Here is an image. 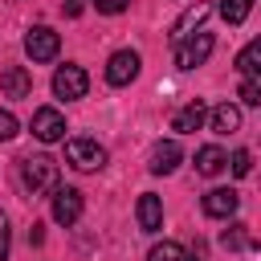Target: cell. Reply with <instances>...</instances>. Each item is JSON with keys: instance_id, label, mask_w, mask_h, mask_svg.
Wrapping results in <instances>:
<instances>
[{"instance_id": "6da1fadb", "label": "cell", "mask_w": 261, "mask_h": 261, "mask_svg": "<svg viewBox=\"0 0 261 261\" xmlns=\"http://www.w3.org/2000/svg\"><path fill=\"white\" fill-rule=\"evenodd\" d=\"M57 159H49V155H29V159H20V184H24V192L29 196H41V192H53L57 188Z\"/></svg>"}, {"instance_id": "7a4b0ae2", "label": "cell", "mask_w": 261, "mask_h": 261, "mask_svg": "<svg viewBox=\"0 0 261 261\" xmlns=\"http://www.w3.org/2000/svg\"><path fill=\"white\" fill-rule=\"evenodd\" d=\"M212 49H216V37L200 29V33H192L188 41L175 45V65H179V69H196V65H204V61L212 57Z\"/></svg>"}, {"instance_id": "3957f363", "label": "cell", "mask_w": 261, "mask_h": 261, "mask_svg": "<svg viewBox=\"0 0 261 261\" xmlns=\"http://www.w3.org/2000/svg\"><path fill=\"white\" fill-rule=\"evenodd\" d=\"M65 159L77 171H98V167H106V147L98 139H69L65 143Z\"/></svg>"}, {"instance_id": "277c9868", "label": "cell", "mask_w": 261, "mask_h": 261, "mask_svg": "<svg viewBox=\"0 0 261 261\" xmlns=\"http://www.w3.org/2000/svg\"><path fill=\"white\" fill-rule=\"evenodd\" d=\"M57 49H61V37H57L49 24H33V29L24 33V53H29L33 61H53Z\"/></svg>"}, {"instance_id": "5b68a950", "label": "cell", "mask_w": 261, "mask_h": 261, "mask_svg": "<svg viewBox=\"0 0 261 261\" xmlns=\"http://www.w3.org/2000/svg\"><path fill=\"white\" fill-rule=\"evenodd\" d=\"M139 65H143V57H139L135 49H118V53H110V61H106V82H110V86H130V82L139 77Z\"/></svg>"}, {"instance_id": "8992f818", "label": "cell", "mask_w": 261, "mask_h": 261, "mask_svg": "<svg viewBox=\"0 0 261 261\" xmlns=\"http://www.w3.org/2000/svg\"><path fill=\"white\" fill-rule=\"evenodd\" d=\"M86 90H90V77H86L82 65H61V69L53 73V94H57V98L73 102V98H86Z\"/></svg>"}, {"instance_id": "52a82bcc", "label": "cell", "mask_w": 261, "mask_h": 261, "mask_svg": "<svg viewBox=\"0 0 261 261\" xmlns=\"http://www.w3.org/2000/svg\"><path fill=\"white\" fill-rule=\"evenodd\" d=\"M33 135H37L41 143H57V139H65V114H61L57 106H41V110L33 114Z\"/></svg>"}, {"instance_id": "ba28073f", "label": "cell", "mask_w": 261, "mask_h": 261, "mask_svg": "<svg viewBox=\"0 0 261 261\" xmlns=\"http://www.w3.org/2000/svg\"><path fill=\"white\" fill-rule=\"evenodd\" d=\"M82 208L86 204H82V192L77 188H61V184L53 188V220L57 224H73L82 216Z\"/></svg>"}, {"instance_id": "9c48e42d", "label": "cell", "mask_w": 261, "mask_h": 261, "mask_svg": "<svg viewBox=\"0 0 261 261\" xmlns=\"http://www.w3.org/2000/svg\"><path fill=\"white\" fill-rule=\"evenodd\" d=\"M208 12H212V4H204V0H196L175 24H171V45H179V41H188L192 33H200L204 29V20H208Z\"/></svg>"}, {"instance_id": "30bf717a", "label": "cell", "mask_w": 261, "mask_h": 261, "mask_svg": "<svg viewBox=\"0 0 261 261\" xmlns=\"http://www.w3.org/2000/svg\"><path fill=\"white\" fill-rule=\"evenodd\" d=\"M237 204H241V196H237L232 188H212V192L204 196V216H212V220H228V216L237 212Z\"/></svg>"}, {"instance_id": "8fae6325", "label": "cell", "mask_w": 261, "mask_h": 261, "mask_svg": "<svg viewBox=\"0 0 261 261\" xmlns=\"http://www.w3.org/2000/svg\"><path fill=\"white\" fill-rule=\"evenodd\" d=\"M179 159H184L179 143H175V139H163V143H155V151H151V171H155V175H171V171L179 167Z\"/></svg>"}, {"instance_id": "7c38bea8", "label": "cell", "mask_w": 261, "mask_h": 261, "mask_svg": "<svg viewBox=\"0 0 261 261\" xmlns=\"http://www.w3.org/2000/svg\"><path fill=\"white\" fill-rule=\"evenodd\" d=\"M135 212H139V228H143V232H159V228H163V200H159L155 192H143Z\"/></svg>"}, {"instance_id": "4fadbf2b", "label": "cell", "mask_w": 261, "mask_h": 261, "mask_svg": "<svg viewBox=\"0 0 261 261\" xmlns=\"http://www.w3.org/2000/svg\"><path fill=\"white\" fill-rule=\"evenodd\" d=\"M0 90H4V98H29V94H33L29 69H24V65H8V69L0 73Z\"/></svg>"}, {"instance_id": "5bb4252c", "label": "cell", "mask_w": 261, "mask_h": 261, "mask_svg": "<svg viewBox=\"0 0 261 261\" xmlns=\"http://www.w3.org/2000/svg\"><path fill=\"white\" fill-rule=\"evenodd\" d=\"M204 118H208V106H204L200 98H192L184 110H175V118H171V130H179V135H188V130H200V126H204Z\"/></svg>"}, {"instance_id": "9a60e30c", "label": "cell", "mask_w": 261, "mask_h": 261, "mask_svg": "<svg viewBox=\"0 0 261 261\" xmlns=\"http://www.w3.org/2000/svg\"><path fill=\"white\" fill-rule=\"evenodd\" d=\"M224 163H228V155H224L216 143H208V147H200V151H196V171H200V175H208V179H212V175H220V171H224Z\"/></svg>"}, {"instance_id": "2e32d148", "label": "cell", "mask_w": 261, "mask_h": 261, "mask_svg": "<svg viewBox=\"0 0 261 261\" xmlns=\"http://www.w3.org/2000/svg\"><path fill=\"white\" fill-rule=\"evenodd\" d=\"M208 118H212V130H216V135H232V130H241V106H232V102H220Z\"/></svg>"}, {"instance_id": "e0dca14e", "label": "cell", "mask_w": 261, "mask_h": 261, "mask_svg": "<svg viewBox=\"0 0 261 261\" xmlns=\"http://www.w3.org/2000/svg\"><path fill=\"white\" fill-rule=\"evenodd\" d=\"M147 261H196L184 245H175V241H163V245H155L151 253H147Z\"/></svg>"}, {"instance_id": "ac0fdd59", "label": "cell", "mask_w": 261, "mask_h": 261, "mask_svg": "<svg viewBox=\"0 0 261 261\" xmlns=\"http://www.w3.org/2000/svg\"><path fill=\"white\" fill-rule=\"evenodd\" d=\"M257 57H261V45L257 41H249L245 49H241V57H237V69H241V77H257Z\"/></svg>"}, {"instance_id": "d6986e66", "label": "cell", "mask_w": 261, "mask_h": 261, "mask_svg": "<svg viewBox=\"0 0 261 261\" xmlns=\"http://www.w3.org/2000/svg\"><path fill=\"white\" fill-rule=\"evenodd\" d=\"M216 8H220V16H224L228 24H241V20L249 16V8H253V0H220Z\"/></svg>"}, {"instance_id": "ffe728a7", "label": "cell", "mask_w": 261, "mask_h": 261, "mask_svg": "<svg viewBox=\"0 0 261 261\" xmlns=\"http://www.w3.org/2000/svg\"><path fill=\"white\" fill-rule=\"evenodd\" d=\"M220 245H224V249H245V245H249V224H228V228L220 232Z\"/></svg>"}, {"instance_id": "44dd1931", "label": "cell", "mask_w": 261, "mask_h": 261, "mask_svg": "<svg viewBox=\"0 0 261 261\" xmlns=\"http://www.w3.org/2000/svg\"><path fill=\"white\" fill-rule=\"evenodd\" d=\"M241 102L245 106H261V82L257 77H245L241 82Z\"/></svg>"}, {"instance_id": "7402d4cb", "label": "cell", "mask_w": 261, "mask_h": 261, "mask_svg": "<svg viewBox=\"0 0 261 261\" xmlns=\"http://www.w3.org/2000/svg\"><path fill=\"white\" fill-rule=\"evenodd\" d=\"M16 130H20V122H16V114H12V110H0V143H8V139H16Z\"/></svg>"}, {"instance_id": "603a6c76", "label": "cell", "mask_w": 261, "mask_h": 261, "mask_svg": "<svg viewBox=\"0 0 261 261\" xmlns=\"http://www.w3.org/2000/svg\"><path fill=\"white\" fill-rule=\"evenodd\" d=\"M228 163H232V175H241V179L253 171V155H249V151H232V159H228Z\"/></svg>"}, {"instance_id": "cb8c5ba5", "label": "cell", "mask_w": 261, "mask_h": 261, "mask_svg": "<svg viewBox=\"0 0 261 261\" xmlns=\"http://www.w3.org/2000/svg\"><path fill=\"white\" fill-rule=\"evenodd\" d=\"M8 249H12V228H8V216L0 212V261H8Z\"/></svg>"}, {"instance_id": "d4e9b609", "label": "cell", "mask_w": 261, "mask_h": 261, "mask_svg": "<svg viewBox=\"0 0 261 261\" xmlns=\"http://www.w3.org/2000/svg\"><path fill=\"white\" fill-rule=\"evenodd\" d=\"M126 4H130V0H94V8H98V12H106V16L126 12Z\"/></svg>"}, {"instance_id": "484cf974", "label": "cell", "mask_w": 261, "mask_h": 261, "mask_svg": "<svg viewBox=\"0 0 261 261\" xmlns=\"http://www.w3.org/2000/svg\"><path fill=\"white\" fill-rule=\"evenodd\" d=\"M61 12H65V16H77V12H82V0H61Z\"/></svg>"}, {"instance_id": "4316f807", "label": "cell", "mask_w": 261, "mask_h": 261, "mask_svg": "<svg viewBox=\"0 0 261 261\" xmlns=\"http://www.w3.org/2000/svg\"><path fill=\"white\" fill-rule=\"evenodd\" d=\"M29 241H33V245H41V241H45V232H41V224H33V228H29Z\"/></svg>"}]
</instances>
